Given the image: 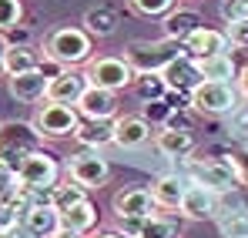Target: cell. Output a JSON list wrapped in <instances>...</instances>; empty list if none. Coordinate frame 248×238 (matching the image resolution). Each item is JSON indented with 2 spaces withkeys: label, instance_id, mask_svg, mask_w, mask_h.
I'll use <instances>...</instances> for the list:
<instances>
[{
  "label": "cell",
  "instance_id": "4dcf8cb0",
  "mask_svg": "<svg viewBox=\"0 0 248 238\" xmlns=\"http://www.w3.org/2000/svg\"><path fill=\"white\" fill-rule=\"evenodd\" d=\"M218 228L225 238H248V211H235V215L218 218Z\"/></svg>",
  "mask_w": 248,
  "mask_h": 238
},
{
  "label": "cell",
  "instance_id": "30bf717a",
  "mask_svg": "<svg viewBox=\"0 0 248 238\" xmlns=\"http://www.w3.org/2000/svg\"><path fill=\"white\" fill-rule=\"evenodd\" d=\"M114 215L121 218V222H144V218H151L155 215V198H151V188H124L114 195Z\"/></svg>",
  "mask_w": 248,
  "mask_h": 238
},
{
  "label": "cell",
  "instance_id": "8d00e7d4",
  "mask_svg": "<svg viewBox=\"0 0 248 238\" xmlns=\"http://www.w3.org/2000/svg\"><path fill=\"white\" fill-rule=\"evenodd\" d=\"M14 225H20L17 208H14V205H7V201H0V232H3V228H14Z\"/></svg>",
  "mask_w": 248,
  "mask_h": 238
},
{
  "label": "cell",
  "instance_id": "f35d334b",
  "mask_svg": "<svg viewBox=\"0 0 248 238\" xmlns=\"http://www.w3.org/2000/svg\"><path fill=\"white\" fill-rule=\"evenodd\" d=\"M235 87H238V94L248 101V67H242V74H238V80H235Z\"/></svg>",
  "mask_w": 248,
  "mask_h": 238
},
{
  "label": "cell",
  "instance_id": "9a60e30c",
  "mask_svg": "<svg viewBox=\"0 0 248 238\" xmlns=\"http://www.w3.org/2000/svg\"><path fill=\"white\" fill-rule=\"evenodd\" d=\"M74 108L87 121H108V118L118 114V97H114V91H104V87H91L87 84V91L81 94V101Z\"/></svg>",
  "mask_w": 248,
  "mask_h": 238
},
{
  "label": "cell",
  "instance_id": "7402d4cb",
  "mask_svg": "<svg viewBox=\"0 0 248 238\" xmlns=\"http://www.w3.org/2000/svg\"><path fill=\"white\" fill-rule=\"evenodd\" d=\"M74 138H78V144H84V151H101L104 144H114V118H108V121L81 118Z\"/></svg>",
  "mask_w": 248,
  "mask_h": 238
},
{
  "label": "cell",
  "instance_id": "d6986e66",
  "mask_svg": "<svg viewBox=\"0 0 248 238\" xmlns=\"http://www.w3.org/2000/svg\"><path fill=\"white\" fill-rule=\"evenodd\" d=\"M37 67H41V54L31 44H3L0 71L7 78H17V74H27V71H37Z\"/></svg>",
  "mask_w": 248,
  "mask_h": 238
},
{
  "label": "cell",
  "instance_id": "60d3db41",
  "mask_svg": "<svg viewBox=\"0 0 248 238\" xmlns=\"http://www.w3.org/2000/svg\"><path fill=\"white\" fill-rule=\"evenodd\" d=\"M54 238H87V235H78V232H67V228H61Z\"/></svg>",
  "mask_w": 248,
  "mask_h": 238
},
{
  "label": "cell",
  "instance_id": "ab89813d",
  "mask_svg": "<svg viewBox=\"0 0 248 238\" xmlns=\"http://www.w3.org/2000/svg\"><path fill=\"white\" fill-rule=\"evenodd\" d=\"M0 238H27V235H24V228H20V225H14V228H3Z\"/></svg>",
  "mask_w": 248,
  "mask_h": 238
},
{
  "label": "cell",
  "instance_id": "7a4b0ae2",
  "mask_svg": "<svg viewBox=\"0 0 248 238\" xmlns=\"http://www.w3.org/2000/svg\"><path fill=\"white\" fill-rule=\"evenodd\" d=\"M47 61H54L57 67H78L91 61V34L84 27H57L44 40Z\"/></svg>",
  "mask_w": 248,
  "mask_h": 238
},
{
  "label": "cell",
  "instance_id": "f1b7e54d",
  "mask_svg": "<svg viewBox=\"0 0 248 238\" xmlns=\"http://www.w3.org/2000/svg\"><path fill=\"white\" fill-rule=\"evenodd\" d=\"M131 87H134L138 97L148 101V104H151V101H165V94H168V84H165L161 74H138Z\"/></svg>",
  "mask_w": 248,
  "mask_h": 238
},
{
  "label": "cell",
  "instance_id": "1f68e13d",
  "mask_svg": "<svg viewBox=\"0 0 248 238\" xmlns=\"http://www.w3.org/2000/svg\"><path fill=\"white\" fill-rule=\"evenodd\" d=\"M17 191H20V181H17V171L7 164V161H0V201H10L17 198Z\"/></svg>",
  "mask_w": 248,
  "mask_h": 238
},
{
  "label": "cell",
  "instance_id": "5bb4252c",
  "mask_svg": "<svg viewBox=\"0 0 248 238\" xmlns=\"http://www.w3.org/2000/svg\"><path fill=\"white\" fill-rule=\"evenodd\" d=\"M155 148H158L165 158L188 161L191 155H195L198 141H195V134H191L188 127H161V131L155 134Z\"/></svg>",
  "mask_w": 248,
  "mask_h": 238
},
{
  "label": "cell",
  "instance_id": "277c9868",
  "mask_svg": "<svg viewBox=\"0 0 248 238\" xmlns=\"http://www.w3.org/2000/svg\"><path fill=\"white\" fill-rule=\"evenodd\" d=\"M41 141L44 138L37 134V127L31 121H3L0 124V161H7L17 171L20 158H27L31 151H37Z\"/></svg>",
  "mask_w": 248,
  "mask_h": 238
},
{
  "label": "cell",
  "instance_id": "e575fe53",
  "mask_svg": "<svg viewBox=\"0 0 248 238\" xmlns=\"http://www.w3.org/2000/svg\"><path fill=\"white\" fill-rule=\"evenodd\" d=\"M225 37L232 47H248V20H235L225 27Z\"/></svg>",
  "mask_w": 248,
  "mask_h": 238
},
{
  "label": "cell",
  "instance_id": "74e56055",
  "mask_svg": "<svg viewBox=\"0 0 248 238\" xmlns=\"http://www.w3.org/2000/svg\"><path fill=\"white\" fill-rule=\"evenodd\" d=\"M228 164L235 168L238 181H242V185H248V155H232V161H228Z\"/></svg>",
  "mask_w": 248,
  "mask_h": 238
},
{
  "label": "cell",
  "instance_id": "d6a6232c",
  "mask_svg": "<svg viewBox=\"0 0 248 238\" xmlns=\"http://www.w3.org/2000/svg\"><path fill=\"white\" fill-rule=\"evenodd\" d=\"M131 7L141 14V17H165L178 7V0H131Z\"/></svg>",
  "mask_w": 248,
  "mask_h": 238
},
{
  "label": "cell",
  "instance_id": "4fadbf2b",
  "mask_svg": "<svg viewBox=\"0 0 248 238\" xmlns=\"http://www.w3.org/2000/svg\"><path fill=\"white\" fill-rule=\"evenodd\" d=\"M20 228L27 238H54L61 232V211L54 205H34L20 215Z\"/></svg>",
  "mask_w": 248,
  "mask_h": 238
},
{
  "label": "cell",
  "instance_id": "d4e9b609",
  "mask_svg": "<svg viewBox=\"0 0 248 238\" xmlns=\"http://www.w3.org/2000/svg\"><path fill=\"white\" fill-rule=\"evenodd\" d=\"M81 24L91 37H111L118 31V10H111V7H91L84 14Z\"/></svg>",
  "mask_w": 248,
  "mask_h": 238
},
{
  "label": "cell",
  "instance_id": "836d02e7",
  "mask_svg": "<svg viewBox=\"0 0 248 238\" xmlns=\"http://www.w3.org/2000/svg\"><path fill=\"white\" fill-rule=\"evenodd\" d=\"M218 14H221V20H225V24H235V20H248V0H221Z\"/></svg>",
  "mask_w": 248,
  "mask_h": 238
},
{
  "label": "cell",
  "instance_id": "ac0fdd59",
  "mask_svg": "<svg viewBox=\"0 0 248 238\" xmlns=\"http://www.w3.org/2000/svg\"><path fill=\"white\" fill-rule=\"evenodd\" d=\"M215 201H218L215 191H208L202 185H188L185 195H181L178 211H181L188 222H208V218H215Z\"/></svg>",
  "mask_w": 248,
  "mask_h": 238
},
{
  "label": "cell",
  "instance_id": "6da1fadb",
  "mask_svg": "<svg viewBox=\"0 0 248 238\" xmlns=\"http://www.w3.org/2000/svg\"><path fill=\"white\" fill-rule=\"evenodd\" d=\"M185 54V44L178 40H134L124 47V61L134 67V74H161L171 61Z\"/></svg>",
  "mask_w": 248,
  "mask_h": 238
},
{
  "label": "cell",
  "instance_id": "ffe728a7",
  "mask_svg": "<svg viewBox=\"0 0 248 238\" xmlns=\"http://www.w3.org/2000/svg\"><path fill=\"white\" fill-rule=\"evenodd\" d=\"M151 141V121L138 114H124L114 121V144L118 148H141Z\"/></svg>",
  "mask_w": 248,
  "mask_h": 238
},
{
  "label": "cell",
  "instance_id": "7bdbcfd3",
  "mask_svg": "<svg viewBox=\"0 0 248 238\" xmlns=\"http://www.w3.org/2000/svg\"><path fill=\"white\" fill-rule=\"evenodd\" d=\"M0 54H3V44H0Z\"/></svg>",
  "mask_w": 248,
  "mask_h": 238
},
{
  "label": "cell",
  "instance_id": "7c38bea8",
  "mask_svg": "<svg viewBox=\"0 0 248 238\" xmlns=\"http://www.w3.org/2000/svg\"><path fill=\"white\" fill-rule=\"evenodd\" d=\"M47 84H50V74L37 67V71L7 78V91L17 104H37V101H47Z\"/></svg>",
  "mask_w": 248,
  "mask_h": 238
},
{
  "label": "cell",
  "instance_id": "9c48e42d",
  "mask_svg": "<svg viewBox=\"0 0 248 238\" xmlns=\"http://www.w3.org/2000/svg\"><path fill=\"white\" fill-rule=\"evenodd\" d=\"M67 178L78 181L84 191L104 188L108 178H111V164H108V158H101V151H81V155H74L71 164H67Z\"/></svg>",
  "mask_w": 248,
  "mask_h": 238
},
{
  "label": "cell",
  "instance_id": "f546056e",
  "mask_svg": "<svg viewBox=\"0 0 248 238\" xmlns=\"http://www.w3.org/2000/svg\"><path fill=\"white\" fill-rule=\"evenodd\" d=\"M24 20V3L20 0H0V34L17 31Z\"/></svg>",
  "mask_w": 248,
  "mask_h": 238
},
{
  "label": "cell",
  "instance_id": "603a6c76",
  "mask_svg": "<svg viewBox=\"0 0 248 238\" xmlns=\"http://www.w3.org/2000/svg\"><path fill=\"white\" fill-rule=\"evenodd\" d=\"M195 64H198V71H202V80H225V84H235V80H238V74H242L232 54L202 57V61H195Z\"/></svg>",
  "mask_w": 248,
  "mask_h": 238
},
{
  "label": "cell",
  "instance_id": "ba28073f",
  "mask_svg": "<svg viewBox=\"0 0 248 238\" xmlns=\"http://www.w3.org/2000/svg\"><path fill=\"white\" fill-rule=\"evenodd\" d=\"M57 178H61L57 158L47 155L44 148L31 151L27 158H20V164H17V181H20V188H54Z\"/></svg>",
  "mask_w": 248,
  "mask_h": 238
},
{
  "label": "cell",
  "instance_id": "b9f144b4",
  "mask_svg": "<svg viewBox=\"0 0 248 238\" xmlns=\"http://www.w3.org/2000/svg\"><path fill=\"white\" fill-rule=\"evenodd\" d=\"M97 238H127V235H124V232H101Z\"/></svg>",
  "mask_w": 248,
  "mask_h": 238
},
{
  "label": "cell",
  "instance_id": "8fae6325",
  "mask_svg": "<svg viewBox=\"0 0 248 238\" xmlns=\"http://www.w3.org/2000/svg\"><path fill=\"white\" fill-rule=\"evenodd\" d=\"M84 91H87L84 71H78V67H61L50 78V84H47V101H54V104H78Z\"/></svg>",
  "mask_w": 248,
  "mask_h": 238
},
{
  "label": "cell",
  "instance_id": "5b68a950",
  "mask_svg": "<svg viewBox=\"0 0 248 238\" xmlns=\"http://www.w3.org/2000/svg\"><path fill=\"white\" fill-rule=\"evenodd\" d=\"M238 101H242L238 87H235V84H225V80H202V84L191 91V97H188V104H191L198 114H208V118L232 114V111L238 108Z\"/></svg>",
  "mask_w": 248,
  "mask_h": 238
},
{
  "label": "cell",
  "instance_id": "e0dca14e",
  "mask_svg": "<svg viewBox=\"0 0 248 238\" xmlns=\"http://www.w3.org/2000/svg\"><path fill=\"white\" fill-rule=\"evenodd\" d=\"M228 37L225 31H211V27H198L191 37H185V54L191 61H202V57H215V54H228Z\"/></svg>",
  "mask_w": 248,
  "mask_h": 238
},
{
  "label": "cell",
  "instance_id": "8992f818",
  "mask_svg": "<svg viewBox=\"0 0 248 238\" xmlns=\"http://www.w3.org/2000/svg\"><path fill=\"white\" fill-rule=\"evenodd\" d=\"M185 171L191 178V185H202L208 191L221 195V191H235L242 181L235 175V168L221 158H188L185 161Z\"/></svg>",
  "mask_w": 248,
  "mask_h": 238
},
{
  "label": "cell",
  "instance_id": "44dd1931",
  "mask_svg": "<svg viewBox=\"0 0 248 238\" xmlns=\"http://www.w3.org/2000/svg\"><path fill=\"white\" fill-rule=\"evenodd\" d=\"M198 27H205L202 24V14L198 10H188V7H174L171 14L161 17V31H165L168 40H178V44H185V37H191Z\"/></svg>",
  "mask_w": 248,
  "mask_h": 238
},
{
  "label": "cell",
  "instance_id": "52a82bcc",
  "mask_svg": "<svg viewBox=\"0 0 248 238\" xmlns=\"http://www.w3.org/2000/svg\"><path fill=\"white\" fill-rule=\"evenodd\" d=\"M31 124L37 127V134L47 138V141L74 138V131H78V124H81V111H78L74 104H54V101H44Z\"/></svg>",
  "mask_w": 248,
  "mask_h": 238
},
{
  "label": "cell",
  "instance_id": "cb8c5ba5",
  "mask_svg": "<svg viewBox=\"0 0 248 238\" xmlns=\"http://www.w3.org/2000/svg\"><path fill=\"white\" fill-rule=\"evenodd\" d=\"M97 225V205L94 201H78L74 208H67V211H61V228H67V232H78V235H87L91 228Z\"/></svg>",
  "mask_w": 248,
  "mask_h": 238
},
{
  "label": "cell",
  "instance_id": "2e32d148",
  "mask_svg": "<svg viewBox=\"0 0 248 238\" xmlns=\"http://www.w3.org/2000/svg\"><path fill=\"white\" fill-rule=\"evenodd\" d=\"M161 78H165L168 91H178V94H188L191 97V91L202 84V71H198V64L188 54H181L178 61H171L165 71H161Z\"/></svg>",
  "mask_w": 248,
  "mask_h": 238
},
{
  "label": "cell",
  "instance_id": "d590c367",
  "mask_svg": "<svg viewBox=\"0 0 248 238\" xmlns=\"http://www.w3.org/2000/svg\"><path fill=\"white\" fill-rule=\"evenodd\" d=\"M228 118H232V131L242 134V138H248V108H245V104H238Z\"/></svg>",
  "mask_w": 248,
  "mask_h": 238
},
{
  "label": "cell",
  "instance_id": "484cf974",
  "mask_svg": "<svg viewBox=\"0 0 248 238\" xmlns=\"http://www.w3.org/2000/svg\"><path fill=\"white\" fill-rule=\"evenodd\" d=\"M185 188H188V185H185L178 175H165V178H158V181L151 185V198H155L158 208H178Z\"/></svg>",
  "mask_w": 248,
  "mask_h": 238
},
{
  "label": "cell",
  "instance_id": "4316f807",
  "mask_svg": "<svg viewBox=\"0 0 248 238\" xmlns=\"http://www.w3.org/2000/svg\"><path fill=\"white\" fill-rule=\"evenodd\" d=\"M181 225L178 222H171V218H161V215H151V218H144V222H138V228H134V235L131 238H181Z\"/></svg>",
  "mask_w": 248,
  "mask_h": 238
},
{
  "label": "cell",
  "instance_id": "83f0119b",
  "mask_svg": "<svg viewBox=\"0 0 248 238\" xmlns=\"http://www.w3.org/2000/svg\"><path fill=\"white\" fill-rule=\"evenodd\" d=\"M84 188L78 181H71V178H64V181H57L54 185V191H50V205L57 208V211H67V208H74L78 201H84Z\"/></svg>",
  "mask_w": 248,
  "mask_h": 238
},
{
  "label": "cell",
  "instance_id": "3957f363",
  "mask_svg": "<svg viewBox=\"0 0 248 238\" xmlns=\"http://www.w3.org/2000/svg\"><path fill=\"white\" fill-rule=\"evenodd\" d=\"M84 78L91 87H104V91H124V87H131L134 84V67L118 57V54H101V57H91L87 61V67H84Z\"/></svg>",
  "mask_w": 248,
  "mask_h": 238
}]
</instances>
